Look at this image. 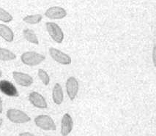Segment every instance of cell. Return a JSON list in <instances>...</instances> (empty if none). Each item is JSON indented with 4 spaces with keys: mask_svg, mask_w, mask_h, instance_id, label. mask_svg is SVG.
I'll return each mask as SVG.
<instances>
[{
    "mask_svg": "<svg viewBox=\"0 0 156 136\" xmlns=\"http://www.w3.org/2000/svg\"><path fill=\"white\" fill-rule=\"evenodd\" d=\"M23 36L26 38L27 40H28L30 43H34V44L38 45L39 44V41H38V39L36 36L35 33L34 32L33 30H29V29H27V30H23Z\"/></svg>",
    "mask_w": 156,
    "mask_h": 136,
    "instance_id": "cell-14",
    "label": "cell"
},
{
    "mask_svg": "<svg viewBox=\"0 0 156 136\" xmlns=\"http://www.w3.org/2000/svg\"><path fill=\"white\" fill-rule=\"evenodd\" d=\"M23 21L30 24H35V23H39L42 20V16L40 14H36V15L27 16L23 18Z\"/></svg>",
    "mask_w": 156,
    "mask_h": 136,
    "instance_id": "cell-16",
    "label": "cell"
},
{
    "mask_svg": "<svg viewBox=\"0 0 156 136\" xmlns=\"http://www.w3.org/2000/svg\"><path fill=\"white\" fill-rule=\"evenodd\" d=\"M2 112V99L0 98V113Z\"/></svg>",
    "mask_w": 156,
    "mask_h": 136,
    "instance_id": "cell-21",
    "label": "cell"
},
{
    "mask_svg": "<svg viewBox=\"0 0 156 136\" xmlns=\"http://www.w3.org/2000/svg\"><path fill=\"white\" fill-rule=\"evenodd\" d=\"M66 90L68 95L71 100H73L79 92V83L74 77H70L67 80Z\"/></svg>",
    "mask_w": 156,
    "mask_h": 136,
    "instance_id": "cell-6",
    "label": "cell"
},
{
    "mask_svg": "<svg viewBox=\"0 0 156 136\" xmlns=\"http://www.w3.org/2000/svg\"><path fill=\"white\" fill-rule=\"evenodd\" d=\"M2 122H3V120L2 119H0V127H1L2 124Z\"/></svg>",
    "mask_w": 156,
    "mask_h": 136,
    "instance_id": "cell-22",
    "label": "cell"
},
{
    "mask_svg": "<svg viewBox=\"0 0 156 136\" xmlns=\"http://www.w3.org/2000/svg\"><path fill=\"white\" fill-rule=\"evenodd\" d=\"M73 122L71 117L68 113H65L62 119L61 133L62 136H67L73 130Z\"/></svg>",
    "mask_w": 156,
    "mask_h": 136,
    "instance_id": "cell-11",
    "label": "cell"
},
{
    "mask_svg": "<svg viewBox=\"0 0 156 136\" xmlns=\"http://www.w3.org/2000/svg\"><path fill=\"white\" fill-rule=\"evenodd\" d=\"M52 97H53L54 102L57 105H60L63 102L64 95H63L62 88L59 83H56L54 85L53 92H52Z\"/></svg>",
    "mask_w": 156,
    "mask_h": 136,
    "instance_id": "cell-12",
    "label": "cell"
},
{
    "mask_svg": "<svg viewBox=\"0 0 156 136\" xmlns=\"http://www.w3.org/2000/svg\"><path fill=\"white\" fill-rule=\"evenodd\" d=\"M49 54L54 60L59 64L68 65L71 63V58L69 57L68 54L63 53L61 51L54 48H51L49 49Z\"/></svg>",
    "mask_w": 156,
    "mask_h": 136,
    "instance_id": "cell-5",
    "label": "cell"
},
{
    "mask_svg": "<svg viewBox=\"0 0 156 136\" xmlns=\"http://www.w3.org/2000/svg\"><path fill=\"white\" fill-rule=\"evenodd\" d=\"M29 99L36 108H47V103L44 97H43L41 94L37 92H31L29 95Z\"/></svg>",
    "mask_w": 156,
    "mask_h": 136,
    "instance_id": "cell-10",
    "label": "cell"
},
{
    "mask_svg": "<svg viewBox=\"0 0 156 136\" xmlns=\"http://www.w3.org/2000/svg\"><path fill=\"white\" fill-rule=\"evenodd\" d=\"M38 76H39L40 79L42 81V82L44 83L46 86L50 82V78L48 73L45 71V70H42V69H39L38 70Z\"/></svg>",
    "mask_w": 156,
    "mask_h": 136,
    "instance_id": "cell-18",
    "label": "cell"
},
{
    "mask_svg": "<svg viewBox=\"0 0 156 136\" xmlns=\"http://www.w3.org/2000/svg\"><path fill=\"white\" fill-rule=\"evenodd\" d=\"M12 76L18 84L23 86H30L33 83V79L30 75L20 72H13Z\"/></svg>",
    "mask_w": 156,
    "mask_h": 136,
    "instance_id": "cell-8",
    "label": "cell"
},
{
    "mask_svg": "<svg viewBox=\"0 0 156 136\" xmlns=\"http://www.w3.org/2000/svg\"><path fill=\"white\" fill-rule=\"evenodd\" d=\"M45 15L51 19H62L67 16V12L61 7H51L46 10Z\"/></svg>",
    "mask_w": 156,
    "mask_h": 136,
    "instance_id": "cell-9",
    "label": "cell"
},
{
    "mask_svg": "<svg viewBox=\"0 0 156 136\" xmlns=\"http://www.w3.org/2000/svg\"><path fill=\"white\" fill-rule=\"evenodd\" d=\"M2 77V72H1V70H0V78Z\"/></svg>",
    "mask_w": 156,
    "mask_h": 136,
    "instance_id": "cell-23",
    "label": "cell"
},
{
    "mask_svg": "<svg viewBox=\"0 0 156 136\" xmlns=\"http://www.w3.org/2000/svg\"><path fill=\"white\" fill-rule=\"evenodd\" d=\"M45 59H46L45 56L34 51L26 52L21 55L22 62L29 66H35L41 64L43 61L45 60Z\"/></svg>",
    "mask_w": 156,
    "mask_h": 136,
    "instance_id": "cell-1",
    "label": "cell"
},
{
    "mask_svg": "<svg viewBox=\"0 0 156 136\" xmlns=\"http://www.w3.org/2000/svg\"><path fill=\"white\" fill-rule=\"evenodd\" d=\"M0 91L9 97H18L19 92L12 83L6 80L0 81Z\"/></svg>",
    "mask_w": 156,
    "mask_h": 136,
    "instance_id": "cell-7",
    "label": "cell"
},
{
    "mask_svg": "<svg viewBox=\"0 0 156 136\" xmlns=\"http://www.w3.org/2000/svg\"><path fill=\"white\" fill-rule=\"evenodd\" d=\"M16 58V56L12 51L5 48H0V60L10 61Z\"/></svg>",
    "mask_w": 156,
    "mask_h": 136,
    "instance_id": "cell-15",
    "label": "cell"
},
{
    "mask_svg": "<svg viewBox=\"0 0 156 136\" xmlns=\"http://www.w3.org/2000/svg\"><path fill=\"white\" fill-rule=\"evenodd\" d=\"M152 61H153L154 66L156 67V45L154 46L153 51H152Z\"/></svg>",
    "mask_w": 156,
    "mask_h": 136,
    "instance_id": "cell-19",
    "label": "cell"
},
{
    "mask_svg": "<svg viewBox=\"0 0 156 136\" xmlns=\"http://www.w3.org/2000/svg\"><path fill=\"white\" fill-rule=\"evenodd\" d=\"M7 117L13 123H26L30 121V117L24 112L17 109H10L7 112Z\"/></svg>",
    "mask_w": 156,
    "mask_h": 136,
    "instance_id": "cell-3",
    "label": "cell"
},
{
    "mask_svg": "<svg viewBox=\"0 0 156 136\" xmlns=\"http://www.w3.org/2000/svg\"><path fill=\"white\" fill-rule=\"evenodd\" d=\"M34 123L38 127L44 130H56L55 123L49 116L40 115L34 119Z\"/></svg>",
    "mask_w": 156,
    "mask_h": 136,
    "instance_id": "cell-2",
    "label": "cell"
},
{
    "mask_svg": "<svg viewBox=\"0 0 156 136\" xmlns=\"http://www.w3.org/2000/svg\"><path fill=\"white\" fill-rule=\"evenodd\" d=\"M12 20V16L5 10L4 9L0 8V21H2L3 22H10Z\"/></svg>",
    "mask_w": 156,
    "mask_h": 136,
    "instance_id": "cell-17",
    "label": "cell"
},
{
    "mask_svg": "<svg viewBox=\"0 0 156 136\" xmlns=\"http://www.w3.org/2000/svg\"><path fill=\"white\" fill-rule=\"evenodd\" d=\"M0 36L8 42H12L13 40V32L8 26L5 25L0 24Z\"/></svg>",
    "mask_w": 156,
    "mask_h": 136,
    "instance_id": "cell-13",
    "label": "cell"
},
{
    "mask_svg": "<svg viewBox=\"0 0 156 136\" xmlns=\"http://www.w3.org/2000/svg\"><path fill=\"white\" fill-rule=\"evenodd\" d=\"M46 26L47 31L52 39L57 43H61L64 39V33L60 27L53 22L46 23Z\"/></svg>",
    "mask_w": 156,
    "mask_h": 136,
    "instance_id": "cell-4",
    "label": "cell"
},
{
    "mask_svg": "<svg viewBox=\"0 0 156 136\" xmlns=\"http://www.w3.org/2000/svg\"><path fill=\"white\" fill-rule=\"evenodd\" d=\"M19 136H35V135H34L33 134L30 133V132H22V133H21L19 135Z\"/></svg>",
    "mask_w": 156,
    "mask_h": 136,
    "instance_id": "cell-20",
    "label": "cell"
}]
</instances>
